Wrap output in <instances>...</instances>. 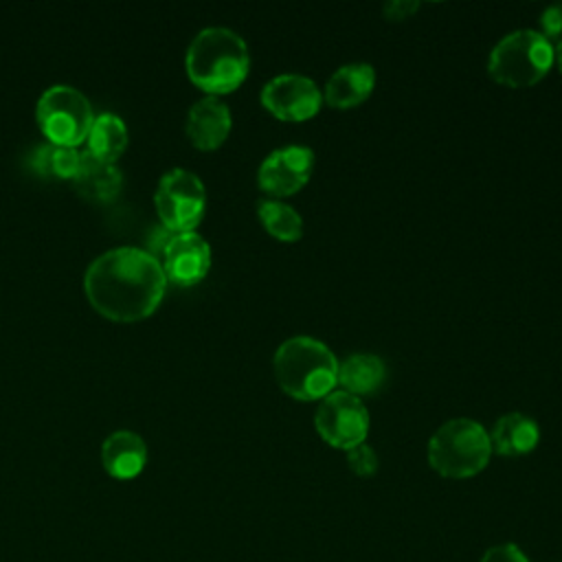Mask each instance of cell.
<instances>
[{"instance_id":"5bb4252c","label":"cell","mask_w":562,"mask_h":562,"mask_svg":"<svg viewBox=\"0 0 562 562\" xmlns=\"http://www.w3.org/2000/svg\"><path fill=\"white\" fill-rule=\"evenodd\" d=\"M101 461L114 479H132L147 461L145 439L127 428L114 430L101 443Z\"/></svg>"},{"instance_id":"44dd1931","label":"cell","mask_w":562,"mask_h":562,"mask_svg":"<svg viewBox=\"0 0 562 562\" xmlns=\"http://www.w3.org/2000/svg\"><path fill=\"white\" fill-rule=\"evenodd\" d=\"M347 465L349 470L356 474V476H362V479H369L378 472V454L375 450L364 441V443H358L353 448L347 450Z\"/></svg>"},{"instance_id":"3957f363","label":"cell","mask_w":562,"mask_h":562,"mask_svg":"<svg viewBox=\"0 0 562 562\" xmlns=\"http://www.w3.org/2000/svg\"><path fill=\"white\" fill-rule=\"evenodd\" d=\"M272 373L281 391L299 402H321L338 386V360L318 338L292 336L272 356Z\"/></svg>"},{"instance_id":"d6986e66","label":"cell","mask_w":562,"mask_h":562,"mask_svg":"<svg viewBox=\"0 0 562 562\" xmlns=\"http://www.w3.org/2000/svg\"><path fill=\"white\" fill-rule=\"evenodd\" d=\"M88 151L114 160L127 145V127L125 121L114 112H101L92 119L88 130Z\"/></svg>"},{"instance_id":"8fae6325","label":"cell","mask_w":562,"mask_h":562,"mask_svg":"<svg viewBox=\"0 0 562 562\" xmlns=\"http://www.w3.org/2000/svg\"><path fill=\"white\" fill-rule=\"evenodd\" d=\"M160 263L167 279L180 285L198 283L211 268V246L195 231L171 233L162 246Z\"/></svg>"},{"instance_id":"2e32d148","label":"cell","mask_w":562,"mask_h":562,"mask_svg":"<svg viewBox=\"0 0 562 562\" xmlns=\"http://www.w3.org/2000/svg\"><path fill=\"white\" fill-rule=\"evenodd\" d=\"M490 432L492 452L501 457H522L529 454L540 441V426L533 417L525 413H505L496 419Z\"/></svg>"},{"instance_id":"cb8c5ba5","label":"cell","mask_w":562,"mask_h":562,"mask_svg":"<svg viewBox=\"0 0 562 562\" xmlns=\"http://www.w3.org/2000/svg\"><path fill=\"white\" fill-rule=\"evenodd\" d=\"M417 9H419V2H415V0H389L382 7V13L386 20H406V18L415 15Z\"/></svg>"},{"instance_id":"ffe728a7","label":"cell","mask_w":562,"mask_h":562,"mask_svg":"<svg viewBox=\"0 0 562 562\" xmlns=\"http://www.w3.org/2000/svg\"><path fill=\"white\" fill-rule=\"evenodd\" d=\"M81 151L77 147L46 143L35 151V169L42 176H57V178H72L79 167Z\"/></svg>"},{"instance_id":"9a60e30c","label":"cell","mask_w":562,"mask_h":562,"mask_svg":"<svg viewBox=\"0 0 562 562\" xmlns=\"http://www.w3.org/2000/svg\"><path fill=\"white\" fill-rule=\"evenodd\" d=\"M72 182L83 198L94 202H108L119 193L123 184V173L114 160L99 158L86 149L81 151Z\"/></svg>"},{"instance_id":"7c38bea8","label":"cell","mask_w":562,"mask_h":562,"mask_svg":"<svg viewBox=\"0 0 562 562\" xmlns=\"http://www.w3.org/2000/svg\"><path fill=\"white\" fill-rule=\"evenodd\" d=\"M375 88V70L367 61L338 66L323 88V103L334 110H351L364 103Z\"/></svg>"},{"instance_id":"277c9868","label":"cell","mask_w":562,"mask_h":562,"mask_svg":"<svg viewBox=\"0 0 562 562\" xmlns=\"http://www.w3.org/2000/svg\"><path fill=\"white\" fill-rule=\"evenodd\" d=\"M428 465L443 479H470L483 472L492 457L490 432L474 419L443 422L428 439Z\"/></svg>"},{"instance_id":"5b68a950","label":"cell","mask_w":562,"mask_h":562,"mask_svg":"<svg viewBox=\"0 0 562 562\" xmlns=\"http://www.w3.org/2000/svg\"><path fill=\"white\" fill-rule=\"evenodd\" d=\"M553 66V44L533 29H518L501 37L490 57L487 75L507 88H529Z\"/></svg>"},{"instance_id":"52a82bcc","label":"cell","mask_w":562,"mask_h":562,"mask_svg":"<svg viewBox=\"0 0 562 562\" xmlns=\"http://www.w3.org/2000/svg\"><path fill=\"white\" fill-rule=\"evenodd\" d=\"M154 202L169 231L187 233L193 231L204 215L206 189L198 173L184 167H173L160 176Z\"/></svg>"},{"instance_id":"7402d4cb","label":"cell","mask_w":562,"mask_h":562,"mask_svg":"<svg viewBox=\"0 0 562 562\" xmlns=\"http://www.w3.org/2000/svg\"><path fill=\"white\" fill-rule=\"evenodd\" d=\"M540 33L555 46L562 42V2L549 4L540 15Z\"/></svg>"},{"instance_id":"7a4b0ae2","label":"cell","mask_w":562,"mask_h":562,"mask_svg":"<svg viewBox=\"0 0 562 562\" xmlns=\"http://www.w3.org/2000/svg\"><path fill=\"white\" fill-rule=\"evenodd\" d=\"M189 79L217 97L239 88L250 68L248 46L228 26H206L189 42L184 57Z\"/></svg>"},{"instance_id":"ac0fdd59","label":"cell","mask_w":562,"mask_h":562,"mask_svg":"<svg viewBox=\"0 0 562 562\" xmlns=\"http://www.w3.org/2000/svg\"><path fill=\"white\" fill-rule=\"evenodd\" d=\"M257 215L266 233L279 241H299L305 233L303 217L294 206L277 198H263L257 202Z\"/></svg>"},{"instance_id":"9c48e42d","label":"cell","mask_w":562,"mask_h":562,"mask_svg":"<svg viewBox=\"0 0 562 562\" xmlns=\"http://www.w3.org/2000/svg\"><path fill=\"white\" fill-rule=\"evenodd\" d=\"M259 101L279 121L303 123L321 112L323 90L307 75L281 72L263 83Z\"/></svg>"},{"instance_id":"8992f818","label":"cell","mask_w":562,"mask_h":562,"mask_svg":"<svg viewBox=\"0 0 562 562\" xmlns=\"http://www.w3.org/2000/svg\"><path fill=\"white\" fill-rule=\"evenodd\" d=\"M35 114L48 140L68 147L86 140L94 119L88 97L68 83L48 86L37 99Z\"/></svg>"},{"instance_id":"ba28073f","label":"cell","mask_w":562,"mask_h":562,"mask_svg":"<svg viewBox=\"0 0 562 562\" xmlns=\"http://www.w3.org/2000/svg\"><path fill=\"white\" fill-rule=\"evenodd\" d=\"M369 411L360 397L349 395L340 389L323 397L314 413V428L318 437L338 450H349L367 441L369 435Z\"/></svg>"},{"instance_id":"d4e9b609","label":"cell","mask_w":562,"mask_h":562,"mask_svg":"<svg viewBox=\"0 0 562 562\" xmlns=\"http://www.w3.org/2000/svg\"><path fill=\"white\" fill-rule=\"evenodd\" d=\"M553 64H555L558 70L562 72V42H558V44L553 46Z\"/></svg>"},{"instance_id":"e0dca14e","label":"cell","mask_w":562,"mask_h":562,"mask_svg":"<svg viewBox=\"0 0 562 562\" xmlns=\"http://www.w3.org/2000/svg\"><path fill=\"white\" fill-rule=\"evenodd\" d=\"M386 382V364L380 356L358 351L349 353L338 362V386L340 391L364 397L378 393Z\"/></svg>"},{"instance_id":"4fadbf2b","label":"cell","mask_w":562,"mask_h":562,"mask_svg":"<svg viewBox=\"0 0 562 562\" xmlns=\"http://www.w3.org/2000/svg\"><path fill=\"white\" fill-rule=\"evenodd\" d=\"M233 119L228 105L220 97L206 94L189 108L184 130L195 147L215 149L226 140Z\"/></svg>"},{"instance_id":"6da1fadb","label":"cell","mask_w":562,"mask_h":562,"mask_svg":"<svg viewBox=\"0 0 562 562\" xmlns=\"http://www.w3.org/2000/svg\"><path fill=\"white\" fill-rule=\"evenodd\" d=\"M167 288L160 259L138 246H116L90 261L83 274L88 301L108 318L136 321L156 310Z\"/></svg>"},{"instance_id":"30bf717a","label":"cell","mask_w":562,"mask_h":562,"mask_svg":"<svg viewBox=\"0 0 562 562\" xmlns=\"http://www.w3.org/2000/svg\"><path fill=\"white\" fill-rule=\"evenodd\" d=\"M314 151L305 145H285L272 149L257 169V184L268 198H288L299 193L312 178Z\"/></svg>"},{"instance_id":"603a6c76","label":"cell","mask_w":562,"mask_h":562,"mask_svg":"<svg viewBox=\"0 0 562 562\" xmlns=\"http://www.w3.org/2000/svg\"><path fill=\"white\" fill-rule=\"evenodd\" d=\"M479 562H529V558L522 553L520 547L505 542V544H496L490 547Z\"/></svg>"}]
</instances>
